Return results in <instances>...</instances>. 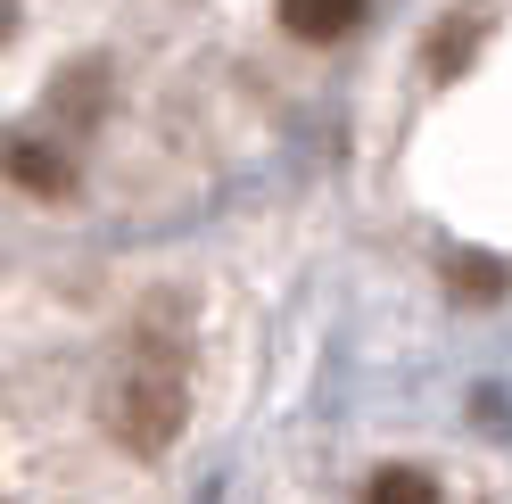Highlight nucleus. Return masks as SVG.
Listing matches in <instances>:
<instances>
[{
	"mask_svg": "<svg viewBox=\"0 0 512 504\" xmlns=\"http://www.w3.org/2000/svg\"><path fill=\"white\" fill-rule=\"evenodd\" d=\"M446 290L471 298V306H488V298L512 290V273H504V257H488V248H455V257H446Z\"/></svg>",
	"mask_w": 512,
	"mask_h": 504,
	"instance_id": "nucleus-4",
	"label": "nucleus"
},
{
	"mask_svg": "<svg viewBox=\"0 0 512 504\" xmlns=\"http://www.w3.org/2000/svg\"><path fill=\"white\" fill-rule=\"evenodd\" d=\"M9 25H17V0H0V42H9Z\"/></svg>",
	"mask_w": 512,
	"mask_h": 504,
	"instance_id": "nucleus-8",
	"label": "nucleus"
},
{
	"mask_svg": "<svg viewBox=\"0 0 512 504\" xmlns=\"http://www.w3.org/2000/svg\"><path fill=\"white\" fill-rule=\"evenodd\" d=\"M281 25L298 42H339V34L364 25V0H281Z\"/></svg>",
	"mask_w": 512,
	"mask_h": 504,
	"instance_id": "nucleus-3",
	"label": "nucleus"
},
{
	"mask_svg": "<svg viewBox=\"0 0 512 504\" xmlns=\"http://www.w3.org/2000/svg\"><path fill=\"white\" fill-rule=\"evenodd\" d=\"M182 414H190V381H182L166 356L133 364V372L108 389V430H116L133 455H166L174 430H182Z\"/></svg>",
	"mask_w": 512,
	"mask_h": 504,
	"instance_id": "nucleus-1",
	"label": "nucleus"
},
{
	"mask_svg": "<svg viewBox=\"0 0 512 504\" xmlns=\"http://www.w3.org/2000/svg\"><path fill=\"white\" fill-rule=\"evenodd\" d=\"M100 91H108V67H75V75H58L50 100L67 108V124H100Z\"/></svg>",
	"mask_w": 512,
	"mask_h": 504,
	"instance_id": "nucleus-6",
	"label": "nucleus"
},
{
	"mask_svg": "<svg viewBox=\"0 0 512 504\" xmlns=\"http://www.w3.org/2000/svg\"><path fill=\"white\" fill-rule=\"evenodd\" d=\"M471 50H479V25L455 17V25H438V34H430V58H422V67L446 83V75H463V67H471Z\"/></svg>",
	"mask_w": 512,
	"mask_h": 504,
	"instance_id": "nucleus-7",
	"label": "nucleus"
},
{
	"mask_svg": "<svg viewBox=\"0 0 512 504\" xmlns=\"http://www.w3.org/2000/svg\"><path fill=\"white\" fill-rule=\"evenodd\" d=\"M364 504H438V480H430V471H413V463H389V471H372Z\"/></svg>",
	"mask_w": 512,
	"mask_h": 504,
	"instance_id": "nucleus-5",
	"label": "nucleus"
},
{
	"mask_svg": "<svg viewBox=\"0 0 512 504\" xmlns=\"http://www.w3.org/2000/svg\"><path fill=\"white\" fill-rule=\"evenodd\" d=\"M0 166H9V182H17V191H34V199H67V191H75V166H67L50 141H9Z\"/></svg>",
	"mask_w": 512,
	"mask_h": 504,
	"instance_id": "nucleus-2",
	"label": "nucleus"
}]
</instances>
